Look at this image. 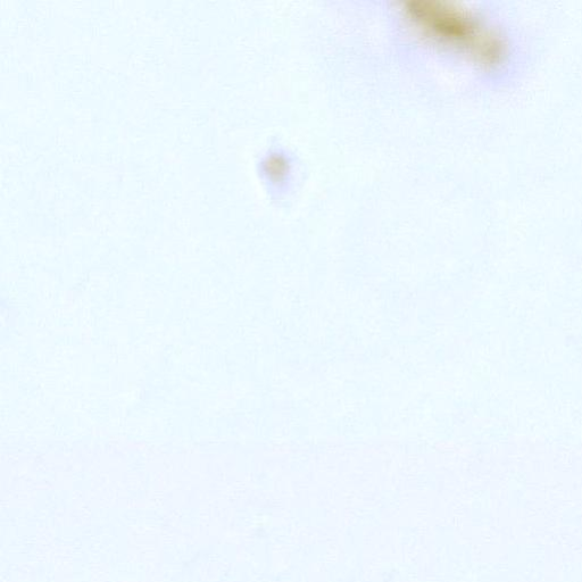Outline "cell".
I'll return each mask as SVG.
<instances>
[{
    "label": "cell",
    "instance_id": "obj_1",
    "mask_svg": "<svg viewBox=\"0 0 582 582\" xmlns=\"http://www.w3.org/2000/svg\"><path fill=\"white\" fill-rule=\"evenodd\" d=\"M397 15L423 45L480 66L496 68L510 54V39L495 20L463 0H399Z\"/></svg>",
    "mask_w": 582,
    "mask_h": 582
},
{
    "label": "cell",
    "instance_id": "obj_2",
    "mask_svg": "<svg viewBox=\"0 0 582 582\" xmlns=\"http://www.w3.org/2000/svg\"><path fill=\"white\" fill-rule=\"evenodd\" d=\"M263 171L265 176L272 182H276V184L285 181L291 173V162L289 157L284 153H271L265 157Z\"/></svg>",
    "mask_w": 582,
    "mask_h": 582
}]
</instances>
